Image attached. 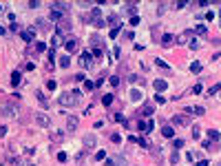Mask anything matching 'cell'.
<instances>
[{"label": "cell", "mask_w": 221, "mask_h": 166, "mask_svg": "<svg viewBox=\"0 0 221 166\" xmlns=\"http://www.w3.org/2000/svg\"><path fill=\"white\" fill-rule=\"evenodd\" d=\"M77 102H80V91H66V93H62L60 97H58V104L60 106H75Z\"/></svg>", "instance_id": "cell-1"}, {"label": "cell", "mask_w": 221, "mask_h": 166, "mask_svg": "<svg viewBox=\"0 0 221 166\" xmlns=\"http://www.w3.org/2000/svg\"><path fill=\"white\" fill-rule=\"evenodd\" d=\"M91 49H93V60L95 58H100L102 55V51H104V40H102L100 35H91Z\"/></svg>", "instance_id": "cell-2"}, {"label": "cell", "mask_w": 221, "mask_h": 166, "mask_svg": "<svg viewBox=\"0 0 221 166\" xmlns=\"http://www.w3.org/2000/svg\"><path fill=\"white\" fill-rule=\"evenodd\" d=\"M89 22H95V27H104V25H106V22L102 20L100 7H93V11H91V16H89Z\"/></svg>", "instance_id": "cell-3"}, {"label": "cell", "mask_w": 221, "mask_h": 166, "mask_svg": "<svg viewBox=\"0 0 221 166\" xmlns=\"http://www.w3.org/2000/svg\"><path fill=\"white\" fill-rule=\"evenodd\" d=\"M51 11H58V13L66 16L71 11V5H69V2H53V5H51Z\"/></svg>", "instance_id": "cell-4"}, {"label": "cell", "mask_w": 221, "mask_h": 166, "mask_svg": "<svg viewBox=\"0 0 221 166\" xmlns=\"http://www.w3.org/2000/svg\"><path fill=\"white\" fill-rule=\"evenodd\" d=\"M20 38H22V42L31 45V42H33V38H35V27H29V29L20 31Z\"/></svg>", "instance_id": "cell-5"}, {"label": "cell", "mask_w": 221, "mask_h": 166, "mask_svg": "<svg viewBox=\"0 0 221 166\" xmlns=\"http://www.w3.org/2000/svg\"><path fill=\"white\" fill-rule=\"evenodd\" d=\"M106 164L108 166H126V157L124 155H110Z\"/></svg>", "instance_id": "cell-6"}, {"label": "cell", "mask_w": 221, "mask_h": 166, "mask_svg": "<svg viewBox=\"0 0 221 166\" xmlns=\"http://www.w3.org/2000/svg\"><path fill=\"white\" fill-rule=\"evenodd\" d=\"M18 113H20V111H18V106H13V104H7L5 109H2V115L5 117H18Z\"/></svg>", "instance_id": "cell-7"}, {"label": "cell", "mask_w": 221, "mask_h": 166, "mask_svg": "<svg viewBox=\"0 0 221 166\" xmlns=\"http://www.w3.org/2000/svg\"><path fill=\"white\" fill-rule=\"evenodd\" d=\"M172 124H175V126H188L190 120H188V115H181V113H179V115H172Z\"/></svg>", "instance_id": "cell-8"}, {"label": "cell", "mask_w": 221, "mask_h": 166, "mask_svg": "<svg viewBox=\"0 0 221 166\" xmlns=\"http://www.w3.org/2000/svg\"><path fill=\"white\" fill-rule=\"evenodd\" d=\"M35 122L40 126H51V117L46 115V113H38V115H35Z\"/></svg>", "instance_id": "cell-9"}, {"label": "cell", "mask_w": 221, "mask_h": 166, "mask_svg": "<svg viewBox=\"0 0 221 166\" xmlns=\"http://www.w3.org/2000/svg\"><path fill=\"white\" fill-rule=\"evenodd\" d=\"M186 113H190V115H203L206 109L203 106H186Z\"/></svg>", "instance_id": "cell-10"}, {"label": "cell", "mask_w": 221, "mask_h": 166, "mask_svg": "<svg viewBox=\"0 0 221 166\" xmlns=\"http://www.w3.org/2000/svg\"><path fill=\"white\" fill-rule=\"evenodd\" d=\"M106 20H108V27H110V29H120V27H122V20L117 18V16H108Z\"/></svg>", "instance_id": "cell-11"}, {"label": "cell", "mask_w": 221, "mask_h": 166, "mask_svg": "<svg viewBox=\"0 0 221 166\" xmlns=\"http://www.w3.org/2000/svg\"><path fill=\"white\" fill-rule=\"evenodd\" d=\"M172 42H175V35H172V33H164V35H161V45H164V47H170Z\"/></svg>", "instance_id": "cell-12"}, {"label": "cell", "mask_w": 221, "mask_h": 166, "mask_svg": "<svg viewBox=\"0 0 221 166\" xmlns=\"http://www.w3.org/2000/svg\"><path fill=\"white\" fill-rule=\"evenodd\" d=\"M64 47H66V51H75L77 49V38H69L64 42Z\"/></svg>", "instance_id": "cell-13"}, {"label": "cell", "mask_w": 221, "mask_h": 166, "mask_svg": "<svg viewBox=\"0 0 221 166\" xmlns=\"http://www.w3.org/2000/svg\"><path fill=\"white\" fill-rule=\"evenodd\" d=\"M153 86H155V91H166V89H168V82H166V80H155Z\"/></svg>", "instance_id": "cell-14"}, {"label": "cell", "mask_w": 221, "mask_h": 166, "mask_svg": "<svg viewBox=\"0 0 221 166\" xmlns=\"http://www.w3.org/2000/svg\"><path fill=\"white\" fill-rule=\"evenodd\" d=\"M91 62H93V53H91V51H84V53H82V64L89 66Z\"/></svg>", "instance_id": "cell-15"}, {"label": "cell", "mask_w": 221, "mask_h": 166, "mask_svg": "<svg viewBox=\"0 0 221 166\" xmlns=\"http://www.w3.org/2000/svg\"><path fill=\"white\" fill-rule=\"evenodd\" d=\"M95 135H93V133H86L84 135V146H95Z\"/></svg>", "instance_id": "cell-16"}, {"label": "cell", "mask_w": 221, "mask_h": 166, "mask_svg": "<svg viewBox=\"0 0 221 166\" xmlns=\"http://www.w3.org/2000/svg\"><path fill=\"white\" fill-rule=\"evenodd\" d=\"M161 135L170 140V137H175V129H172V126H164V129H161Z\"/></svg>", "instance_id": "cell-17"}, {"label": "cell", "mask_w": 221, "mask_h": 166, "mask_svg": "<svg viewBox=\"0 0 221 166\" xmlns=\"http://www.w3.org/2000/svg\"><path fill=\"white\" fill-rule=\"evenodd\" d=\"M153 111H155V109H153V104H144V109H141L139 113H141V115H146V117H151Z\"/></svg>", "instance_id": "cell-18"}, {"label": "cell", "mask_w": 221, "mask_h": 166, "mask_svg": "<svg viewBox=\"0 0 221 166\" xmlns=\"http://www.w3.org/2000/svg\"><path fill=\"white\" fill-rule=\"evenodd\" d=\"M208 137H210V142H219V131H217V129H210V131H208Z\"/></svg>", "instance_id": "cell-19"}, {"label": "cell", "mask_w": 221, "mask_h": 166, "mask_svg": "<svg viewBox=\"0 0 221 166\" xmlns=\"http://www.w3.org/2000/svg\"><path fill=\"white\" fill-rule=\"evenodd\" d=\"M113 100H115V97H113V93H106V95L102 97V104H104V106H110V104H113Z\"/></svg>", "instance_id": "cell-20"}, {"label": "cell", "mask_w": 221, "mask_h": 166, "mask_svg": "<svg viewBox=\"0 0 221 166\" xmlns=\"http://www.w3.org/2000/svg\"><path fill=\"white\" fill-rule=\"evenodd\" d=\"M66 124H69V129H75L77 126V117L75 115H66Z\"/></svg>", "instance_id": "cell-21"}, {"label": "cell", "mask_w": 221, "mask_h": 166, "mask_svg": "<svg viewBox=\"0 0 221 166\" xmlns=\"http://www.w3.org/2000/svg\"><path fill=\"white\" fill-rule=\"evenodd\" d=\"M11 84H13V86L20 84V73H18V71H13V73H11Z\"/></svg>", "instance_id": "cell-22"}, {"label": "cell", "mask_w": 221, "mask_h": 166, "mask_svg": "<svg viewBox=\"0 0 221 166\" xmlns=\"http://www.w3.org/2000/svg\"><path fill=\"white\" fill-rule=\"evenodd\" d=\"M69 64H71V58H69V55H62V58H60V66H62V69H66Z\"/></svg>", "instance_id": "cell-23"}, {"label": "cell", "mask_w": 221, "mask_h": 166, "mask_svg": "<svg viewBox=\"0 0 221 166\" xmlns=\"http://www.w3.org/2000/svg\"><path fill=\"white\" fill-rule=\"evenodd\" d=\"M51 20L62 22V20H64V16H62V13H58V11H51Z\"/></svg>", "instance_id": "cell-24"}, {"label": "cell", "mask_w": 221, "mask_h": 166, "mask_svg": "<svg viewBox=\"0 0 221 166\" xmlns=\"http://www.w3.org/2000/svg\"><path fill=\"white\" fill-rule=\"evenodd\" d=\"M124 11H126V13H131V18H133V16H135V11H137V7H135V5H126Z\"/></svg>", "instance_id": "cell-25"}, {"label": "cell", "mask_w": 221, "mask_h": 166, "mask_svg": "<svg viewBox=\"0 0 221 166\" xmlns=\"http://www.w3.org/2000/svg\"><path fill=\"white\" fill-rule=\"evenodd\" d=\"M190 71L192 73H199L201 71V62H190Z\"/></svg>", "instance_id": "cell-26"}, {"label": "cell", "mask_w": 221, "mask_h": 166, "mask_svg": "<svg viewBox=\"0 0 221 166\" xmlns=\"http://www.w3.org/2000/svg\"><path fill=\"white\" fill-rule=\"evenodd\" d=\"M155 64H157V66H161V69H166V71H170V66L166 64V62L161 60V58H157V60H155Z\"/></svg>", "instance_id": "cell-27"}, {"label": "cell", "mask_w": 221, "mask_h": 166, "mask_svg": "<svg viewBox=\"0 0 221 166\" xmlns=\"http://www.w3.org/2000/svg\"><path fill=\"white\" fill-rule=\"evenodd\" d=\"M131 100L133 102H139L141 100V93H139V91H131Z\"/></svg>", "instance_id": "cell-28"}, {"label": "cell", "mask_w": 221, "mask_h": 166, "mask_svg": "<svg viewBox=\"0 0 221 166\" xmlns=\"http://www.w3.org/2000/svg\"><path fill=\"white\" fill-rule=\"evenodd\" d=\"M11 166H27V164H25V160H20V157H13V160H11Z\"/></svg>", "instance_id": "cell-29"}, {"label": "cell", "mask_w": 221, "mask_h": 166, "mask_svg": "<svg viewBox=\"0 0 221 166\" xmlns=\"http://www.w3.org/2000/svg\"><path fill=\"white\" fill-rule=\"evenodd\" d=\"M93 89H95V82L86 80V82H84V91H93Z\"/></svg>", "instance_id": "cell-30"}, {"label": "cell", "mask_w": 221, "mask_h": 166, "mask_svg": "<svg viewBox=\"0 0 221 166\" xmlns=\"http://www.w3.org/2000/svg\"><path fill=\"white\" fill-rule=\"evenodd\" d=\"M115 120H117V122H122V124H124L126 129H128V122L124 120V115H122V113H115Z\"/></svg>", "instance_id": "cell-31"}, {"label": "cell", "mask_w": 221, "mask_h": 166, "mask_svg": "<svg viewBox=\"0 0 221 166\" xmlns=\"http://www.w3.org/2000/svg\"><path fill=\"white\" fill-rule=\"evenodd\" d=\"M186 7H188L186 0H179V2H175V9H186Z\"/></svg>", "instance_id": "cell-32"}, {"label": "cell", "mask_w": 221, "mask_h": 166, "mask_svg": "<svg viewBox=\"0 0 221 166\" xmlns=\"http://www.w3.org/2000/svg\"><path fill=\"white\" fill-rule=\"evenodd\" d=\"M44 49H46V45H44V42H35V51H38V53H42Z\"/></svg>", "instance_id": "cell-33"}, {"label": "cell", "mask_w": 221, "mask_h": 166, "mask_svg": "<svg viewBox=\"0 0 221 166\" xmlns=\"http://www.w3.org/2000/svg\"><path fill=\"white\" fill-rule=\"evenodd\" d=\"M199 135H201V129H199V126H192V137L199 140Z\"/></svg>", "instance_id": "cell-34"}, {"label": "cell", "mask_w": 221, "mask_h": 166, "mask_svg": "<svg viewBox=\"0 0 221 166\" xmlns=\"http://www.w3.org/2000/svg\"><path fill=\"white\" fill-rule=\"evenodd\" d=\"M217 91H221V84H215V86H210V91H208V95H215Z\"/></svg>", "instance_id": "cell-35"}, {"label": "cell", "mask_w": 221, "mask_h": 166, "mask_svg": "<svg viewBox=\"0 0 221 166\" xmlns=\"http://www.w3.org/2000/svg\"><path fill=\"white\" fill-rule=\"evenodd\" d=\"M153 126H155V122H153V120H146V133H151Z\"/></svg>", "instance_id": "cell-36"}, {"label": "cell", "mask_w": 221, "mask_h": 166, "mask_svg": "<svg viewBox=\"0 0 221 166\" xmlns=\"http://www.w3.org/2000/svg\"><path fill=\"white\" fill-rule=\"evenodd\" d=\"M108 82H110L113 86H117V84H120V78H117V76H110V78H108Z\"/></svg>", "instance_id": "cell-37"}, {"label": "cell", "mask_w": 221, "mask_h": 166, "mask_svg": "<svg viewBox=\"0 0 221 166\" xmlns=\"http://www.w3.org/2000/svg\"><path fill=\"white\" fill-rule=\"evenodd\" d=\"M104 157H106V151H97V153H95V160H97V162L104 160Z\"/></svg>", "instance_id": "cell-38"}, {"label": "cell", "mask_w": 221, "mask_h": 166, "mask_svg": "<svg viewBox=\"0 0 221 166\" xmlns=\"http://www.w3.org/2000/svg\"><path fill=\"white\" fill-rule=\"evenodd\" d=\"M55 86H58V84H55V80H49V82H46V89H49V91H55Z\"/></svg>", "instance_id": "cell-39"}, {"label": "cell", "mask_w": 221, "mask_h": 166, "mask_svg": "<svg viewBox=\"0 0 221 166\" xmlns=\"http://www.w3.org/2000/svg\"><path fill=\"white\" fill-rule=\"evenodd\" d=\"M128 22H131L133 27H137V25H139V16H133V18H131V20H128Z\"/></svg>", "instance_id": "cell-40"}, {"label": "cell", "mask_w": 221, "mask_h": 166, "mask_svg": "<svg viewBox=\"0 0 221 166\" xmlns=\"http://www.w3.org/2000/svg\"><path fill=\"white\" fill-rule=\"evenodd\" d=\"M201 146H203L206 151H210V148H212V142H210V140H206V142H201Z\"/></svg>", "instance_id": "cell-41"}, {"label": "cell", "mask_w": 221, "mask_h": 166, "mask_svg": "<svg viewBox=\"0 0 221 166\" xmlns=\"http://www.w3.org/2000/svg\"><path fill=\"white\" fill-rule=\"evenodd\" d=\"M172 146H175V148H181V146H184V140H172Z\"/></svg>", "instance_id": "cell-42"}, {"label": "cell", "mask_w": 221, "mask_h": 166, "mask_svg": "<svg viewBox=\"0 0 221 166\" xmlns=\"http://www.w3.org/2000/svg\"><path fill=\"white\" fill-rule=\"evenodd\" d=\"M188 45H190V49H199V40H190Z\"/></svg>", "instance_id": "cell-43"}, {"label": "cell", "mask_w": 221, "mask_h": 166, "mask_svg": "<svg viewBox=\"0 0 221 166\" xmlns=\"http://www.w3.org/2000/svg\"><path fill=\"white\" fill-rule=\"evenodd\" d=\"M201 91H203V86H201V84H195V86H192V93H201Z\"/></svg>", "instance_id": "cell-44"}, {"label": "cell", "mask_w": 221, "mask_h": 166, "mask_svg": "<svg viewBox=\"0 0 221 166\" xmlns=\"http://www.w3.org/2000/svg\"><path fill=\"white\" fill-rule=\"evenodd\" d=\"M29 7H31V9H38V7H40V2H38V0H31Z\"/></svg>", "instance_id": "cell-45"}, {"label": "cell", "mask_w": 221, "mask_h": 166, "mask_svg": "<svg viewBox=\"0 0 221 166\" xmlns=\"http://www.w3.org/2000/svg\"><path fill=\"white\" fill-rule=\"evenodd\" d=\"M195 33H201V35H206V27H197Z\"/></svg>", "instance_id": "cell-46"}, {"label": "cell", "mask_w": 221, "mask_h": 166, "mask_svg": "<svg viewBox=\"0 0 221 166\" xmlns=\"http://www.w3.org/2000/svg\"><path fill=\"white\" fill-rule=\"evenodd\" d=\"M120 140H122V137L117 135V133H113V135H110V142H115V144H117V142H120Z\"/></svg>", "instance_id": "cell-47"}, {"label": "cell", "mask_w": 221, "mask_h": 166, "mask_svg": "<svg viewBox=\"0 0 221 166\" xmlns=\"http://www.w3.org/2000/svg\"><path fill=\"white\" fill-rule=\"evenodd\" d=\"M155 102H159V104H164V95H161V93H157V95H155Z\"/></svg>", "instance_id": "cell-48"}, {"label": "cell", "mask_w": 221, "mask_h": 166, "mask_svg": "<svg viewBox=\"0 0 221 166\" xmlns=\"http://www.w3.org/2000/svg\"><path fill=\"white\" fill-rule=\"evenodd\" d=\"M75 82H84V73H77V76H75Z\"/></svg>", "instance_id": "cell-49"}, {"label": "cell", "mask_w": 221, "mask_h": 166, "mask_svg": "<svg viewBox=\"0 0 221 166\" xmlns=\"http://www.w3.org/2000/svg\"><path fill=\"white\" fill-rule=\"evenodd\" d=\"M58 160L64 162V160H66V153H62V151H60V153H58Z\"/></svg>", "instance_id": "cell-50"}, {"label": "cell", "mask_w": 221, "mask_h": 166, "mask_svg": "<svg viewBox=\"0 0 221 166\" xmlns=\"http://www.w3.org/2000/svg\"><path fill=\"white\" fill-rule=\"evenodd\" d=\"M128 80H131V82H139L141 78H139V76H128Z\"/></svg>", "instance_id": "cell-51"}, {"label": "cell", "mask_w": 221, "mask_h": 166, "mask_svg": "<svg viewBox=\"0 0 221 166\" xmlns=\"http://www.w3.org/2000/svg\"><path fill=\"white\" fill-rule=\"evenodd\" d=\"M197 166H208V160H199V162H195Z\"/></svg>", "instance_id": "cell-52"}, {"label": "cell", "mask_w": 221, "mask_h": 166, "mask_svg": "<svg viewBox=\"0 0 221 166\" xmlns=\"http://www.w3.org/2000/svg\"><path fill=\"white\" fill-rule=\"evenodd\" d=\"M7 135V126H0V137H5Z\"/></svg>", "instance_id": "cell-53"}, {"label": "cell", "mask_w": 221, "mask_h": 166, "mask_svg": "<svg viewBox=\"0 0 221 166\" xmlns=\"http://www.w3.org/2000/svg\"><path fill=\"white\" fill-rule=\"evenodd\" d=\"M7 33V29H5V27H0V35H5Z\"/></svg>", "instance_id": "cell-54"}, {"label": "cell", "mask_w": 221, "mask_h": 166, "mask_svg": "<svg viewBox=\"0 0 221 166\" xmlns=\"http://www.w3.org/2000/svg\"><path fill=\"white\" fill-rule=\"evenodd\" d=\"M219 18H221V9H219Z\"/></svg>", "instance_id": "cell-55"}]
</instances>
